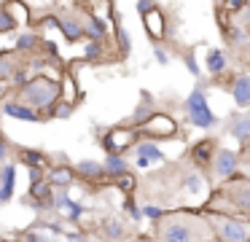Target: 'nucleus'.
I'll use <instances>...</instances> for the list:
<instances>
[{"label":"nucleus","mask_w":250,"mask_h":242,"mask_svg":"<svg viewBox=\"0 0 250 242\" xmlns=\"http://www.w3.org/2000/svg\"><path fill=\"white\" fill-rule=\"evenodd\" d=\"M46 180L51 186H73L76 180V170L70 164H62V167H46Z\"/></svg>","instance_id":"4be33fe9"},{"label":"nucleus","mask_w":250,"mask_h":242,"mask_svg":"<svg viewBox=\"0 0 250 242\" xmlns=\"http://www.w3.org/2000/svg\"><path fill=\"white\" fill-rule=\"evenodd\" d=\"M151 113H156V108H153V97L143 91V102L135 108V113H132V121H129V127H135V129H137V127H140V124L146 121L148 116H151Z\"/></svg>","instance_id":"393cba45"},{"label":"nucleus","mask_w":250,"mask_h":242,"mask_svg":"<svg viewBox=\"0 0 250 242\" xmlns=\"http://www.w3.org/2000/svg\"><path fill=\"white\" fill-rule=\"evenodd\" d=\"M223 35H226L229 46H234V48H248L250 46V32L245 30L239 22H231V24L223 30Z\"/></svg>","instance_id":"5701e85b"},{"label":"nucleus","mask_w":250,"mask_h":242,"mask_svg":"<svg viewBox=\"0 0 250 242\" xmlns=\"http://www.w3.org/2000/svg\"><path fill=\"white\" fill-rule=\"evenodd\" d=\"M205 67H207V73H210L212 78H221V75H226V70H229V54L223 51V48H207V54H205Z\"/></svg>","instance_id":"2eb2a0df"},{"label":"nucleus","mask_w":250,"mask_h":242,"mask_svg":"<svg viewBox=\"0 0 250 242\" xmlns=\"http://www.w3.org/2000/svg\"><path fill=\"white\" fill-rule=\"evenodd\" d=\"M105 57V41H94V38H86V48H83V59L89 62H97V59Z\"/></svg>","instance_id":"c756f323"},{"label":"nucleus","mask_w":250,"mask_h":242,"mask_svg":"<svg viewBox=\"0 0 250 242\" xmlns=\"http://www.w3.org/2000/svg\"><path fill=\"white\" fill-rule=\"evenodd\" d=\"M183 110H186V116H188L191 127H196V129H212L218 124V116L212 113L210 102H207L205 84H196L194 89H191V94L186 97V102H183Z\"/></svg>","instance_id":"39448f33"},{"label":"nucleus","mask_w":250,"mask_h":242,"mask_svg":"<svg viewBox=\"0 0 250 242\" xmlns=\"http://www.w3.org/2000/svg\"><path fill=\"white\" fill-rule=\"evenodd\" d=\"M113 32H116V54H121V57H126V54L132 51V38L129 32H126V27L121 24H113Z\"/></svg>","instance_id":"a878e982"},{"label":"nucleus","mask_w":250,"mask_h":242,"mask_svg":"<svg viewBox=\"0 0 250 242\" xmlns=\"http://www.w3.org/2000/svg\"><path fill=\"white\" fill-rule=\"evenodd\" d=\"M153 5H156V0H135V11H137L140 16L146 14V11H151Z\"/></svg>","instance_id":"79ce46f5"},{"label":"nucleus","mask_w":250,"mask_h":242,"mask_svg":"<svg viewBox=\"0 0 250 242\" xmlns=\"http://www.w3.org/2000/svg\"><path fill=\"white\" fill-rule=\"evenodd\" d=\"M205 188H207V180H205V175L202 172H188V175L183 177V191H188V194H205Z\"/></svg>","instance_id":"bb28decb"},{"label":"nucleus","mask_w":250,"mask_h":242,"mask_svg":"<svg viewBox=\"0 0 250 242\" xmlns=\"http://www.w3.org/2000/svg\"><path fill=\"white\" fill-rule=\"evenodd\" d=\"M3 113H6L8 118H19V121H30V124L46 121L35 108L24 105V102H19V100H3Z\"/></svg>","instance_id":"9b49d317"},{"label":"nucleus","mask_w":250,"mask_h":242,"mask_svg":"<svg viewBox=\"0 0 250 242\" xmlns=\"http://www.w3.org/2000/svg\"><path fill=\"white\" fill-rule=\"evenodd\" d=\"M100 231H103V240H108V242H124L129 237L124 220H119V218H105L100 223Z\"/></svg>","instance_id":"aec40b11"},{"label":"nucleus","mask_w":250,"mask_h":242,"mask_svg":"<svg viewBox=\"0 0 250 242\" xmlns=\"http://www.w3.org/2000/svg\"><path fill=\"white\" fill-rule=\"evenodd\" d=\"M212 213H226V215H239V218L250 220V177L248 175H234L229 180H221V186L215 188L207 207Z\"/></svg>","instance_id":"f03ea898"},{"label":"nucleus","mask_w":250,"mask_h":242,"mask_svg":"<svg viewBox=\"0 0 250 242\" xmlns=\"http://www.w3.org/2000/svg\"><path fill=\"white\" fill-rule=\"evenodd\" d=\"M151 242H207L212 240V229L207 223L205 210H164L159 220H153Z\"/></svg>","instance_id":"f257e3e1"},{"label":"nucleus","mask_w":250,"mask_h":242,"mask_svg":"<svg viewBox=\"0 0 250 242\" xmlns=\"http://www.w3.org/2000/svg\"><path fill=\"white\" fill-rule=\"evenodd\" d=\"M140 210H143V218H148V220H159L164 215V207H159V204H146Z\"/></svg>","instance_id":"58836bf2"},{"label":"nucleus","mask_w":250,"mask_h":242,"mask_svg":"<svg viewBox=\"0 0 250 242\" xmlns=\"http://www.w3.org/2000/svg\"><path fill=\"white\" fill-rule=\"evenodd\" d=\"M57 27H60L62 38L70 43H78L86 38V32H83V22H81V14H73V11H62V14H57Z\"/></svg>","instance_id":"1a4fd4ad"},{"label":"nucleus","mask_w":250,"mask_h":242,"mask_svg":"<svg viewBox=\"0 0 250 242\" xmlns=\"http://www.w3.org/2000/svg\"><path fill=\"white\" fill-rule=\"evenodd\" d=\"M60 97H62V81L57 75H43V73L30 75L27 84L22 89H17V100L35 108L43 118H49V110L54 108V102Z\"/></svg>","instance_id":"7ed1b4c3"},{"label":"nucleus","mask_w":250,"mask_h":242,"mask_svg":"<svg viewBox=\"0 0 250 242\" xmlns=\"http://www.w3.org/2000/svg\"><path fill=\"white\" fill-rule=\"evenodd\" d=\"M14 30H17V22L3 11V5H0V35H8V32H14Z\"/></svg>","instance_id":"c9c22d12"},{"label":"nucleus","mask_w":250,"mask_h":242,"mask_svg":"<svg viewBox=\"0 0 250 242\" xmlns=\"http://www.w3.org/2000/svg\"><path fill=\"white\" fill-rule=\"evenodd\" d=\"M124 210L129 213V218H132V220H137V223L143 220V210L137 207L135 202H132V197H129V194H126V199H124Z\"/></svg>","instance_id":"e433bc0d"},{"label":"nucleus","mask_w":250,"mask_h":242,"mask_svg":"<svg viewBox=\"0 0 250 242\" xmlns=\"http://www.w3.org/2000/svg\"><path fill=\"white\" fill-rule=\"evenodd\" d=\"M3 11H6L8 16H11L14 22H17V27H24L30 24V16H33V11H30V5L24 3V0H3Z\"/></svg>","instance_id":"6ab92c4d"},{"label":"nucleus","mask_w":250,"mask_h":242,"mask_svg":"<svg viewBox=\"0 0 250 242\" xmlns=\"http://www.w3.org/2000/svg\"><path fill=\"white\" fill-rule=\"evenodd\" d=\"M226 132L231 134L234 140H239L242 145H248L250 143V116L248 113H234L231 118H229V124H226Z\"/></svg>","instance_id":"4468645a"},{"label":"nucleus","mask_w":250,"mask_h":242,"mask_svg":"<svg viewBox=\"0 0 250 242\" xmlns=\"http://www.w3.org/2000/svg\"><path fill=\"white\" fill-rule=\"evenodd\" d=\"M215 140H202L191 148V161L196 167H210V159H212V151H215Z\"/></svg>","instance_id":"b1692460"},{"label":"nucleus","mask_w":250,"mask_h":242,"mask_svg":"<svg viewBox=\"0 0 250 242\" xmlns=\"http://www.w3.org/2000/svg\"><path fill=\"white\" fill-rule=\"evenodd\" d=\"M27 177H30V183L43 180V177H46V167H27Z\"/></svg>","instance_id":"a19ab883"},{"label":"nucleus","mask_w":250,"mask_h":242,"mask_svg":"<svg viewBox=\"0 0 250 242\" xmlns=\"http://www.w3.org/2000/svg\"><path fill=\"white\" fill-rule=\"evenodd\" d=\"M8 91V81H0V102H3V97H6Z\"/></svg>","instance_id":"c03bdc74"},{"label":"nucleus","mask_w":250,"mask_h":242,"mask_svg":"<svg viewBox=\"0 0 250 242\" xmlns=\"http://www.w3.org/2000/svg\"><path fill=\"white\" fill-rule=\"evenodd\" d=\"M153 59H156L159 65H169V51L162 46V43H156V46H153Z\"/></svg>","instance_id":"ea45409f"},{"label":"nucleus","mask_w":250,"mask_h":242,"mask_svg":"<svg viewBox=\"0 0 250 242\" xmlns=\"http://www.w3.org/2000/svg\"><path fill=\"white\" fill-rule=\"evenodd\" d=\"M0 242H22V240H0Z\"/></svg>","instance_id":"a18cd8bd"},{"label":"nucleus","mask_w":250,"mask_h":242,"mask_svg":"<svg viewBox=\"0 0 250 242\" xmlns=\"http://www.w3.org/2000/svg\"><path fill=\"white\" fill-rule=\"evenodd\" d=\"M54 234H49V231H38V229H24V231H17V240H22V242H54L51 240Z\"/></svg>","instance_id":"7c9ffc66"},{"label":"nucleus","mask_w":250,"mask_h":242,"mask_svg":"<svg viewBox=\"0 0 250 242\" xmlns=\"http://www.w3.org/2000/svg\"><path fill=\"white\" fill-rule=\"evenodd\" d=\"M17 51H8V48H3L0 51V81H8V75L14 73V67H17Z\"/></svg>","instance_id":"cd10ccee"},{"label":"nucleus","mask_w":250,"mask_h":242,"mask_svg":"<svg viewBox=\"0 0 250 242\" xmlns=\"http://www.w3.org/2000/svg\"><path fill=\"white\" fill-rule=\"evenodd\" d=\"M245 113H248V116H250V108H248V110H245Z\"/></svg>","instance_id":"49530a36"},{"label":"nucleus","mask_w":250,"mask_h":242,"mask_svg":"<svg viewBox=\"0 0 250 242\" xmlns=\"http://www.w3.org/2000/svg\"><path fill=\"white\" fill-rule=\"evenodd\" d=\"M245 242H250V237H248V240H245Z\"/></svg>","instance_id":"09e8293b"},{"label":"nucleus","mask_w":250,"mask_h":242,"mask_svg":"<svg viewBox=\"0 0 250 242\" xmlns=\"http://www.w3.org/2000/svg\"><path fill=\"white\" fill-rule=\"evenodd\" d=\"M73 170H76V177H81V180H86V183H97L105 177L103 161H94V159H81Z\"/></svg>","instance_id":"a211bd4d"},{"label":"nucleus","mask_w":250,"mask_h":242,"mask_svg":"<svg viewBox=\"0 0 250 242\" xmlns=\"http://www.w3.org/2000/svg\"><path fill=\"white\" fill-rule=\"evenodd\" d=\"M183 65H186V70H188L194 78H202V67H199V62H196L194 51H186L183 54Z\"/></svg>","instance_id":"72a5a7b5"},{"label":"nucleus","mask_w":250,"mask_h":242,"mask_svg":"<svg viewBox=\"0 0 250 242\" xmlns=\"http://www.w3.org/2000/svg\"><path fill=\"white\" fill-rule=\"evenodd\" d=\"M137 134L151 137V140L172 137V134H178V121H175L172 116H167V113H151V116L137 127Z\"/></svg>","instance_id":"6e6552de"},{"label":"nucleus","mask_w":250,"mask_h":242,"mask_svg":"<svg viewBox=\"0 0 250 242\" xmlns=\"http://www.w3.org/2000/svg\"><path fill=\"white\" fill-rule=\"evenodd\" d=\"M132 154H135L137 159H146L148 164H159V161L167 159V156L162 154V148H159V143H156V140H151V137H146V140L137 137L135 145H132Z\"/></svg>","instance_id":"ddd939ff"},{"label":"nucleus","mask_w":250,"mask_h":242,"mask_svg":"<svg viewBox=\"0 0 250 242\" xmlns=\"http://www.w3.org/2000/svg\"><path fill=\"white\" fill-rule=\"evenodd\" d=\"M248 5H250V0H248Z\"/></svg>","instance_id":"8fccbe9b"},{"label":"nucleus","mask_w":250,"mask_h":242,"mask_svg":"<svg viewBox=\"0 0 250 242\" xmlns=\"http://www.w3.org/2000/svg\"><path fill=\"white\" fill-rule=\"evenodd\" d=\"M218 3H221V8L229 11V14H239V11L248 5V0H218Z\"/></svg>","instance_id":"4c0bfd02"},{"label":"nucleus","mask_w":250,"mask_h":242,"mask_svg":"<svg viewBox=\"0 0 250 242\" xmlns=\"http://www.w3.org/2000/svg\"><path fill=\"white\" fill-rule=\"evenodd\" d=\"M41 46V35L38 32H22V35L17 38V43H14V51H35V48Z\"/></svg>","instance_id":"c85d7f7f"},{"label":"nucleus","mask_w":250,"mask_h":242,"mask_svg":"<svg viewBox=\"0 0 250 242\" xmlns=\"http://www.w3.org/2000/svg\"><path fill=\"white\" fill-rule=\"evenodd\" d=\"M242 167V154L231 148H218L212 151V159H210V172L215 175V180H229L234 177Z\"/></svg>","instance_id":"423d86ee"},{"label":"nucleus","mask_w":250,"mask_h":242,"mask_svg":"<svg viewBox=\"0 0 250 242\" xmlns=\"http://www.w3.org/2000/svg\"><path fill=\"white\" fill-rule=\"evenodd\" d=\"M19 159H22L24 167H46V156L41 151H22Z\"/></svg>","instance_id":"2f4dec72"},{"label":"nucleus","mask_w":250,"mask_h":242,"mask_svg":"<svg viewBox=\"0 0 250 242\" xmlns=\"http://www.w3.org/2000/svg\"><path fill=\"white\" fill-rule=\"evenodd\" d=\"M14 188H17V164L14 161H3V183H0V207L14 199Z\"/></svg>","instance_id":"dca6fc26"},{"label":"nucleus","mask_w":250,"mask_h":242,"mask_svg":"<svg viewBox=\"0 0 250 242\" xmlns=\"http://www.w3.org/2000/svg\"><path fill=\"white\" fill-rule=\"evenodd\" d=\"M113 183H116V186H119L124 194H132V191H135V186H137L135 177H132V172H124V175H119Z\"/></svg>","instance_id":"f704fd0d"},{"label":"nucleus","mask_w":250,"mask_h":242,"mask_svg":"<svg viewBox=\"0 0 250 242\" xmlns=\"http://www.w3.org/2000/svg\"><path fill=\"white\" fill-rule=\"evenodd\" d=\"M207 223L212 229V240L218 242H245L250 237V220L239 215H226V213H212L205 210Z\"/></svg>","instance_id":"20e7f679"},{"label":"nucleus","mask_w":250,"mask_h":242,"mask_svg":"<svg viewBox=\"0 0 250 242\" xmlns=\"http://www.w3.org/2000/svg\"><path fill=\"white\" fill-rule=\"evenodd\" d=\"M103 170H105V177H108V180H116L119 175L129 172V161H126L124 154H108L103 161Z\"/></svg>","instance_id":"412c9836"},{"label":"nucleus","mask_w":250,"mask_h":242,"mask_svg":"<svg viewBox=\"0 0 250 242\" xmlns=\"http://www.w3.org/2000/svg\"><path fill=\"white\" fill-rule=\"evenodd\" d=\"M81 22H83V32H86V38H94V41H108V24L103 22V16L86 11V14H81Z\"/></svg>","instance_id":"f3484780"},{"label":"nucleus","mask_w":250,"mask_h":242,"mask_svg":"<svg viewBox=\"0 0 250 242\" xmlns=\"http://www.w3.org/2000/svg\"><path fill=\"white\" fill-rule=\"evenodd\" d=\"M143 27H146L148 38H151L153 43H162L164 38H167V16H164V11L159 8V5H153L151 11H146V14H143Z\"/></svg>","instance_id":"9d476101"},{"label":"nucleus","mask_w":250,"mask_h":242,"mask_svg":"<svg viewBox=\"0 0 250 242\" xmlns=\"http://www.w3.org/2000/svg\"><path fill=\"white\" fill-rule=\"evenodd\" d=\"M62 213H65L67 220H73V223H76V220L83 218V204H81V202H73V199H67V204L62 207Z\"/></svg>","instance_id":"473e14b6"},{"label":"nucleus","mask_w":250,"mask_h":242,"mask_svg":"<svg viewBox=\"0 0 250 242\" xmlns=\"http://www.w3.org/2000/svg\"><path fill=\"white\" fill-rule=\"evenodd\" d=\"M97 137H100V143H103L105 154H126L140 134H137L135 127H113V129H108V132H100Z\"/></svg>","instance_id":"0eeeda50"},{"label":"nucleus","mask_w":250,"mask_h":242,"mask_svg":"<svg viewBox=\"0 0 250 242\" xmlns=\"http://www.w3.org/2000/svg\"><path fill=\"white\" fill-rule=\"evenodd\" d=\"M8 151H11V145H8L6 140H0V164H3V161H8Z\"/></svg>","instance_id":"37998d69"},{"label":"nucleus","mask_w":250,"mask_h":242,"mask_svg":"<svg viewBox=\"0 0 250 242\" xmlns=\"http://www.w3.org/2000/svg\"><path fill=\"white\" fill-rule=\"evenodd\" d=\"M229 91H231V100L239 110H248L250 108V73H239L231 78L229 84Z\"/></svg>","instance_id":"f8f14e48"},{"label":"nucleus","mask_w":250,"mask_h":242,"mask_svg":"<svg viewBox=\"0 0 250 242\" xmlns=\"http://www.w3.org/2000/svg\"><path fill=\"white\" fill-rule=\"evenodd\" d=\"M207 242H218V240H207Z\"/></svg>","instance_id":"de8ad7c7"}]
</instances>
